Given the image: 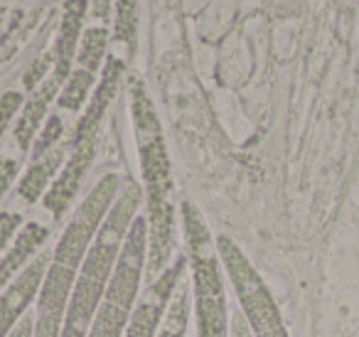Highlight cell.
Returning a JSON list of instances; mask_svg holds the SVG:
<instances>
[{"label":"cell","instance_id":"obj_1","mask_svg":"<svg viewBox=\"0 0 359 337\" xmlns=\"http://www.w3.org/2000/svg\"><path fill=\"white\" fill-rule=\"evenodd\" d=\"M118 175H104L96 183V187L86 194V199L79 204L74 217L62 232L57 249L52 251V261L45 273V281H42L40 296H37L35 337H60L72 288H74L76 276L84 266V258L94 244L96 234H99L101 224L109 217L111 207L118 197Z\"/></svg>","mask_w":359,"mask_h":337},{"label":"cell","instance_id":"obj_2","mask_svg":"<svg viewBox=\"0 0 359 337\" xmlns=\"http://www.w3.org/2000/svg\"><path fill=\"white\" fill-rule=\"evenodd\" d=\"M130 116H133L140 170H143L145 183V202H148V217H145V224H148L145 278L150 283L172 263L175 207L170 202L172 173H170V155L168 148H165L163 128H160L155 106L140 79L130 81Z\"/></svg>","mask_w":359,"mask_h":337},{"label":"cell","instance_id":"obj_3","mask_svg":"<svg viewBox=\"0 0 359 337\" xmlns=\"http://www.w3.org/2000/svg\"><path fill=\"white\" fill-rule=\"evenodd\" d=\"M140 199H143V190L135 183L126 185L123 192L116 197L109 217L104 219L89 253H86L74 288H72L60 337L89 335L94 315L99 310L101 300H104V293L116 271V263H118L121 249H123V242L128 237V229L133 224V219L138 217Z\"/></svg>","mask_w":359,"mask_h":337},{"label":"cell","instance_id":"obj_4","mask_svg":"<svg viewBox=\"0 0 359 337\" xmlns=\"http://www.w3.org/2000/svg\"><path fill=\"white\" fill-rule=\"evenodd\" d=\"M182 232L187 242V266L192 271V300H195L197 337H229V310L224 293V268H222L217 242L212 239L200 209L192 202H182Z\"/></svg>","mask_w":359,"mask_h":337},{"label":"cell","instance_id":"obj_5","mask_svg":"<svg viewBox=\"0 0 359 337\" xmlns=\"http://www.w3.org/2000/svg\"><path fill=\"white\" fill-rule=\"evenodd\" d=\"M145 261H148V224L143 217H135L86 337H123L138 305Z\"/></svg>","mask_w":359,"mask_h":337},{"label":"cell","instance_id":"obj_6","mask_svg":"<svg viewBox=\"0 0 359 337\" xmlns=\"http://www.w3.org/2000/svg\"><path fill=\"white\" fill-rule=\"evenodd\" d=\"M217 253H219L224 276L229 278L239 298V310L249 325L251 337H290L269 286L254 268V263L246 258V253L226 234L217 237Z\"/></svg>","mask_w":359,"mask_h":337},{"label":"cell","instance_id":"obj_7","mask_svg":"<svg viewBox=\"0 0 359 337\" xmlns=\"http://www.w3.org/2000/svg\"><path fill=\"white\" fill-rule=\"evenodd\" d=\"M185 271H187V256H177L155 281H150L145 286L123 337H158L163 317L168 312L170 300H172V293L177 288L180 278L185 276Z\"/></svg>","mask_w":359,"mask_h":337},{"label":"cell","instance_id":"obj_8","mask_svg":"<svg viewBox=\"0 0 359 337\" xmlns=\"http://www.w3.org/2000/svg\"><path fill=\"white\" fill-rule=\"evenodd\" d=\"M52 251H40L30 261V266L0 293V337H11L18 322L30 312V305L40 296L42 281L50 268Z\"/></svg>","mask_w":359,"mask_h":337},{"label":"cell","instance_id":"obj_9","mask_svg":"<svg viewBox=\"0 0 359 337\" xmlns=\"http://www.w3.org/2000/svg\"><path fill=\"white\" fill-rule=\"evenodd\" d=\"M96 138H99V136L72 143V155L67 158V163H65V168H62L60 178L52 183L50 190H47L45 207H47V212H50L55 219H62V214H65L67 209L72 207V202H74L76 190L81 187V180L86 178L91 163H94Z\"/></svg>","mask_w":359,"mask_h":337},{"label":"cell","instance_id":"obj_10","mask_svg":"<svg viewBox=\"0 0 359 337\" xmlns=\"http://www.w3.org/2000/svg\"><path fill=\"white\" fill-rule=\"evenodd\" d=\"M50 229L42 227L37 222H30L18 232V237L13 239V246L0 256V293L6 291L27 266L37 256L42 246H45Z\"/></svg>","mask_w":359,"mask_h":337},{"label":"cell","instance_id":"obj_11","mask_svg":"<svg viewBox=\"0 0 359 337\" xmlns=\"http://www.w3.org/2000/svg\"><path fill=\"white\" fill-rule=\"evenodd\" d=\"M84 13H86L84 0H67L60 35H57L55 52H52V60H55L52 74H55L62 84H65L72 74V60H74V52H76V40H79V35H81Z\"/></svg>","mask_w":359,"mask_h":337},{"label":"cell","instance_id":"obj_12","mask_svg":"<svg viewBox=\"0 0 359 337\" xmlns=\"http://www.w3.org/2000/svg\"><path fill=\"white\" fill-rule=\"evenodd\" d=\"M62 86L65 84L52 74L50 79L30 96V101L22 106V114L15 126V143L20 145L22 150L32 148V143H35V138H37V131L42 128V121H45V116H47V106L52 104V99H55Z\"/></svg>","mask_w":359,"mask_h":337},{"label":"cell","instance_id":"obj_13","mask_svg":"<svg viewBox=\"0 0 359 337\" xmlns=\"http://www.w3.org/2000/svg\"><path fill=\"white\" fill-rule=\"evenodd\" d=\"M65 168V148L57 145L47 155H42L40 160H32L30 170L22 175L20 185H18V197L25 199L27 204L37 202L42 194H47V190L52 187V178L57 175V170Z\"/></svg>","mask_w":359,"mask_h":337},{"label":"cell","instance_id":"obj_14","mask_svg":"<svg viewBox=\"0 0 359 337\" xmlns=\"http://www.w3.org/2000/svg\"><path fill=\"white\" fill-rule=\"evenodd\" d=\"M190 308H192V286H190V278L182 276L172 293V300H170L168 312L163 317L158 337H187Z\"/></svg>","mask_w":359,"mask_h":337},{"label":"cell","instance_id":"obj_15","mask_svg":"<svg viewBox=\"0 0 359 337\" xmlns=\"http://www.w3.org/2000/svg\"><path fill=\"white\" fill-rule=\"evenodd\" d=\"M94 81H96V74H91V72L81 70V67L72 70L69 79L62 86V94H60V99H57V104L67 111H79L81 106H84L86 96H89L91 86H94Z\"/></svg>","mask_w":359,"mask_h":337},{"label":"cell","instance_id":"obj_16","mask_svg":"<svg viewBox=\"0 0 359 337\" xmlns=\"http://www.w3.org/2000/svg\"><path fill=\"white\" fill-rule=\"evenodd\" d=\"M106 42H109V35H106L104 27H91L81 35V47H79V55H76V62H79L81 70L91 72L96 74L104 62L106 55Z\"/></svg>","mask_w":359,"mask_h":337},{"label":"cell","instance_id":"obj_17","mask_svg":"<svg viewBox=\"0 0 359 337\" xmlns=\"http://www.w3.org/2000/svg\"><path fill=\"white\" fill-rule=\"evenodd\" d=\"M138 25V0H116V40L133 47Z\"/></svg>","mask_w":359,"mask_h":337},{"label":"cell","instance_id":"obj_18","mask_svg":"<svg viewBox=\"0 0 359 337\" xmlns=\"http://www.w3.org/2000/svg\"><path fill=\"white\" fill-rule=\"evenodd\" d=\"M62 133H65V124H62V119L57 114L50 116V119L42 124L40 136L35 138V143H32V160H40L42 155H47L52 148H57Z\"/></svg>","mask_w":359,"mask_h":337},{"label":"cell","instance_id":"obj_19","mask_svg":"<svg viewBox=\"0 0 359 337\" xmlns=\"http://www.w3.org/2000/svg\"><path fill=\"white\" fill-rule=\"evenodd\" d=\"M22 109V94L20 91H6L0 96V136L6 133V128L11 126V121L15 119V114Z\"/></svg>","mask_w":359,"mask_h":337},{"label":"cell","instance_id":"obj_20","mask_svg":"<svg viewBox=\"0 0 359 337\" xmlns=\"http://www.w3.org/2000/svg\"><path fill=\"white\" fill-rule=\"evenodd\" d=\"M22 217L18 212H0V256L8 251V244L18 237Z\"/></svg>","mask_w":359,"mask_h":337},{"label":"cell","instance_id":"obj_21","mask_svg":"<svg viewBox=\"0 0 359 337\" xmlns=\"http://www.w3.org/2000/svg\"><path fill=\"white\" fill-rule=\"evenodd\" d=\"M18 178V163L13 158H3L0 160V202L6 197V192L11 190L13 180Z\"/></svg>","mask_w":359,"mask_h":337},{"label":"cell","instance_id":"obj_22","mask_svg":"<svg viewBox=\"0 0 359 337\" xmlns=\"http://www.w3.org/2000/svg\"><path fill=\"white\" fill-rule=\"evenodd\" d=\"M50 62H55V60H52V57H42L40 62H35V65H32V70L25 74V86H27V89H35L37 81H40L42 77H45V72H47V67H50Z\"/></svg>","mask_w":359,"mask_h":337},{"label":"cell","instance_id":"obj_23","mask_svg":"<svg viewBox=\"0 0 359 337\" xmlns=\"http://www.w3.org/2000/svg\"><path fill=\"white\" fill-rule=\"evenodd\" d=\"M11 337H35V312H27V315L18 322V327L13 330Z\"/></svg>","mask_w":359,"mask_h":337},{"label":"cell","instance_id":"obj_24","mask_svg":"<svg viewBox=\"0 0 359 337\" xmlns=\"http://www.w3.org/2000/svg\"><path fill=\"white\" fill-rule=\"evenodd\" d=\"M231 337H251V330H249V325H246L241 310L234 312V317H231Z\"/></svg>","mask_w":359,"mask_h":337},{"label":"cell","instance_id":"obj_25","mask_svg":"<svg viewBox=\"0 0 359 337\" xmlns=\"http://www.w3.org/2000/svg\"><path fill=\"white\" fill-rule=\"evenodd\" d=\"M94 15L109 18V0H96V3H94Z\"/></svg>","mask_w":359,"mask_h":337}]
</instances>
